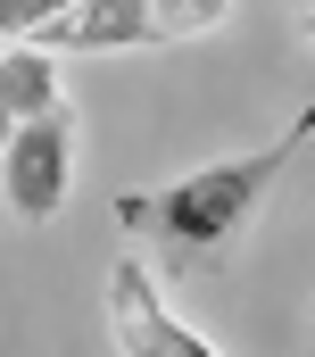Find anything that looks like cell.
Instances as JSON below:
<instances>
[{"label":"cell","instance_id":"1","mask_svg":"<svg viewBox=\"0 0 315 357\" xmlns=\"http://www.w3.org/2000/svg\"><path fill=\"white\" fill-rule=\"evenodd\" d=\"M299 142H315V100L274 133V142H257V150H240V158L191 167V175H174L166 191H116V225L141 233L158 250V274L191 282V274H208L240 241V225L266 208V191H274L282 167L299 158Z\"/></svg>","mask_w":315,"mask_h":357},{"label":"cell","instance_id":"2","mask_svg":"<svg viewBox=\"0 0 315 357\" xmlns=\"http://www.w3.org/2000/svg\"><path fill=\"white\" fill-rule=\"evenodd\" d=\"M67 183H75V116L50 108L42 125H25V133L0 150L8 216H17V225H50V216L67 208Z\"/></svg>","mask_w":315,"mask_h":357},{"label":"cell","instance_id":"3","mask_svg":"<svg viewBox=\"0 0 315 357\" xmlns=\"http://www.w3.org/2000/svg\"><path fill=\"white\" fill-rule=\"evenodd\" d=\"M108 333L125 357H216L166 299H158V266L141 258H116L108 266Z\"/></svg>","mask_w":315,"mask_h":357},{"label":"cell","instance_id":"4","mask_svg":"<svg viewBox=\"0 0 315 357\" xmlns=\"http://www.w3.org/2000/svg\"><path fill=\"white\" fill-rule=\"evenodd\" d=\"M141 42H158L150 0H75V8H59V17L33 33V50H83V59H100V50H141Z\"/></svg>","mask_w":315,"mask_h":357},{"label":"cell","instance_id":"5","mask_svg":"<svg viewBox=\"0 0 315 357\" xmlns=\"http://www.w3.org/2000/svg\"><path fill=\"white\" fill-rule=\"evenodd\" d=\"M50 108H59V67H50V50L8 42V50H0V150H8L25 125H42Z\"/></svg>","mask_w":315,"mask_h":357},{"label":"cell","instance_id":"6","mask_svg":"<svg viewBox=\"0 0 315 357\" xmlns=\"http://www.w3.org/2000/svg\"><path fill=\"white\" fill-rule=\"evenodd\" d=\"M158 17V42H191V33H216L233 17V0H150Z\"/></svg>","mask_w":315,"mask_h":357},{"label":"cell","instance_id":"7","mask_svg":"<svg viewBox=\"0 0 315 357\" xmlns=\"http://www.w3.org/2000/svg\"><path fill=\"white\" fill-rule=\"evenodd\" d=\"M59 8H75V0H0V42H8V33H17V42H33Z\"/></svg>","mask_w":315,"mask_h":357},{"label":"cell","instance_id":"8","mask_svg":"<svg viewBox=\"0 0 315 357\" xmlns=\"http://www.w3.org/2000/svg\"><path fill=\"white\" fill-rule=\"evenodd\" d=\"M299 25H307V42H315V0H307V8H299Z\"/></svg>","mask_w":315,"mask_h":357}]
</instances>
